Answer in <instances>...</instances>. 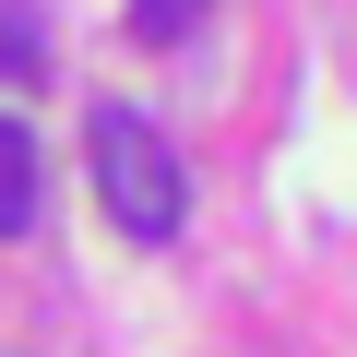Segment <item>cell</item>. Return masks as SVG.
<instances>
[{"mask_svg": "<svg viewBox=\"0 0 357 357\" xmlns=\"http://www.w3.org/2000/svg\"><path fill=\"white\" fill-rule=\"evenodd\" d=\"M96 203H107V227L143 238V250H167L178 215H191V178H178V155H167V131H155L143 107H96Z\"/></svg>", "mask_w": 357, "mask_h": 357, "instance_id": "1", "label": "cell"}, {"mask_svg": "<svg viewBox=\"0 0 357 357\" xmlns=\"http://www.w3.org/2000/svg\"><path fill=\"white\" fill-rule=\"evenodd\" d=\"M24 227H36V131L0 119V238H24Z\"/></svg>", "mask_w": 357, "mask_h": 357, "instance_id": "2", "label": "cell"}, {"mask_svg": "<svg viewBox=\"0 0 357 357\" xmlns=\"http://www.w3.org/2000/svg\"><path fill=\"white\" fill-rule=\"evenodd\" d=\"M203 13H215V0H131V36H143V48H167V36H191Z\"/></svg>", "mask_w": 357, "mask_h": 357, "instance_id": "3", "label": "cell"}, {"mask_svg": "<svg viewBox=\"0 0 357 357\" xmlns=\"http://www.w3.org/2000/svg\"><path fill=\"white\" fill-rule=\"evenodd\" d=\"M36 72V13H0V84Z\"/></svg>", "mask_w": 357, "mask_h": 357, "instance_id": "4", "label": "cell"}]
</instances>
